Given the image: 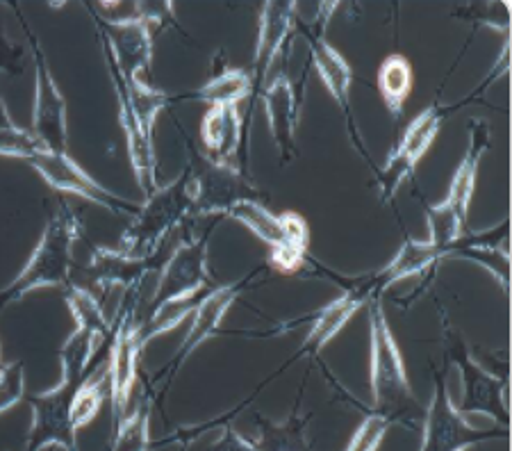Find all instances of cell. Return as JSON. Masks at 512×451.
<instances>
[{
    "mask_svg": "<svg viewBox=\"0 0 512 451\" xmlns=\"http://www.w3.org/2000/svg\"><path fill=\"white\" fill-rule=\"evenodd\" d=\"M371 331V390H374L376 415L387 424H401L410 431H421L426 410L412 395L406 365L387 324L383 303L378 294L369 299Z\"/></svg>",
    "mask_w": 512,
    "mask_h": 451,
    "instance_id": "1",
    "label": "cell"
},
{
    "mask_svg": "<svg viewBox=\"0 0 512 451\" xmlns=\"http://www.w3.org/2000/svg\"><path fill=\"white\" fill-rule=\"evenodd\" d=\"M192 219V178L189 169L164 190L153 192L123 231L117 251L132 260H148L169 237Z\"/></svg>",
    "mask_w": 512,
    "mask_h": 451,
    "instance_id": "2",
    "label": "cell"
},
{
    "mask_svg": "<svg viewBox=\"0 0 512 451\" xmlns=\"http://www.w3.org/2000/svg\"><path fill=\"white\" fill-rule=\"evenodd\" d=\"M82 233L78 217L69 205H60L48 221L44 237L16 281L0 292V310L26 297L37 287H66L73 281V242Z\"/></svg>",
    "mask_w": 512,
    "mask_h": 451,
    "instance_id": "3",
    "label": "cell"
},
{
    "mask_svg": "<svg viewBox=\"0 0 512 451\" xmlns=\"http://www.w3.org/2000/svg\"><path fill=\"white\" fill-rule=\"evenodd\" d=\"M492 146L490 123L483 119L469 121V149L462 158L456 176L451 180L449 194L440 205L426 210L428 215V242L435 246H451L462 235L465 226L469 201L474 196L478 167H481L483 155Z\"/></svg>",
    "mask_w": 512,
    "mask_h": 451,
    "instance_id": "4",
    "label": "cell"
},
{
    "mask_svg": "<svg viewBox=\"0 0 512 451\" xmlns=\"http://www.w3.org/2000/svg\"><path fill=\"white\" fill-rule=\"evenodd\" d=\"M187 169L192 178V217L228 215L237 203L260 201L258 187L249 183L237 164L194 155Z\"/></svg>",
    "mask_w": 512,
    "mask_h": 451,
    "instance_id": "5",
    "label": "cell"
},
{
    "mask_svg": "<svg viewBox=\"0 0 512 451\" xmlns=\"http://www.w3.org/2000/svg\"><path fill=\"white\" fill-rule=\"evenodd\" d=\"M447 349L449 358L460 367L462 376V404L456 406L462 415L483 413L499 420L506 429H510V410L506 404L508 395V376H499L487 369L481 360L472 356L458 333L447 326Z\"/></svg>",
    "mask_w": 512,
    "mask_h": 451,
    "instance_id": "6",
    "label": "cell"
},
{
    "mask_svg": "<svg viewBox=\"0 0 512 451\" xmlns=\"http://www.w3.org/2000/svg\"><path fill=\"white\" fill-rule=\"evenodd\" d=\"M228 217L242 221L262 242H267L274 249L271 260L283 272H292L301 265L305 246H308V226L299 215L294 212L274 215L260 201H242L228 212Z\"/></svg>",
    "mask_w": 512,
    "mask_h": 451,
    "instance_id": "7",
    "label": "cell"
},
{
    "mask_svg": "<svg viewBox=\"0 0 512 451\" xmlns=\"http://www.w3.org/2000/svg\"><path fill=\"white\" fill-rule=\"evenodd\" d=\"M112 344H110V410H112V433L128 417V399L132 385L137 381V358H139V340H137V322L135 310L130 301L123 299L119 315L114 319Z\"/></svg>",
    "mask_w": 512,
    "mask_h": 451,
    "instance_id": "8",
    "label": "cell"
},
{
    "mask_svg": "<svg viewBox=\"0 0 512 451\" xmlns=\"http://www.w3.org/2000/svg\"><path fill=\"white\" fill-rule=\"evenodd\" d=\"M460 105H451V108H444V105H428V108L419 114V117L410 123L406 133L399 139V144L394 146V151L387 158V164L383 167L381 174V196L390 199L394 196L396 187H399L403 180L415 174V167L419 160L424 158L426 151L431 149L435 142L437 133H440L442 123L447 121L453 110H458Z\"/></svg>",
    "mask_w": 512,
    "mask_h": 451,
    "instance_id": "9",
    "label": "cell"
},
{
    "mask_svg": "<svg viewBox=\"0 0 512 451\" xmlns=\"http://www.w3.org/2000/svg\"><path fill=\"white\" fill-rule=\"evenodd\" d=\"M421 433H424L421 451H465L474 442L494 436H508V431H476L474 426H469L465 415L451 401L442 374L435 376L433 399L426 410Z\"/></svg>",
    "mask_w": 512,
    "mask_h": 451,
    "instance_id": "10",
    "label": "cell"
},
{
    "mask_svg": "<svg viewBox=\"0 0 512 451\" xmlns=\"http://www.w3.org/2000/svg\"><path fill=\"white\" fill-rule=\"evenodd\" d=\"M26 162L32 164V167L41 174V178H44L51 187H55V190L82 196V199L92 201L98 208L110 210L112 215H137V205L123 201L121 196L105 190L101 183H96L92 176L85 174V171L76 164V160H71L66 153H53L41 149Z\"/></svg>",
    "mask_w": 512,
    "mask_h": 451,
    "instance_id": "11",
    "label": "cell"
},
{
    "mask_svg": "<svg viewBox=\"0 0 512 451\" xmlns=\"http://www.w3.org/2000/svg\"><path fill=\"white\" fill-rule=\"evenodd\" d=\"M80 385L62 381L55 390L32 397V429L26 451H39L46 445H60L66 451H78L76 426L71 420V404Z\"/></svg>",
    "mask_w": 512,
    "mask_h": 451,
    "instance_id": "12",
    "label": "cell"
},
{
    "mask_svg": "<svg viewBox=\"0 0 512 451\" xmlns=\"http://www.w3.org/2000/svg\"><path fill=\"white\" fill-rule=\"evenodd\" d=\"M35 53V114H32V135L44 151L66 153V103L57 89V82L48 67L37 41H32Z\"/></svg>",
    "mask_w": 512,
    "mask_h": 451,
    "instance_id": "13",
    "label": "cell"
},
{
    "mask_svg": "<svg viewBox=\"0 0 512 451\" xmlns=\"http://www.w3.org/2000/svg\"><path fill=\"white\" fill-rule=\"evenodd\" d=\"M296 30V3L289 0H269L262 5L260 14V35L253 57V98L264 85V80L271 76V69L278 62V57L287 51L289 39Z\"/></svg>",
    "mask_w": 512,
    "mask_h": 451,
    "instance_id": "14",
    "label": "cell"
},
{
    "mask_svg": "<svg viewBox=\"0 0 512 451\" xmlns=\"http://www.w3.org/2000/svg\"><path fill=\"white\" fill-rule=\"evenodd\" d=\"M205 246H208V237H203V240L201 237H189L187 242L171 251V256L164 262L160 272L153 306H158L164 299L212 287L208 269H205Z\"/></svg>",
    "mask_w": 512,
    "mask_h": 451,
    "instance_id": "15",
    "label": "cell"
},
{
    "mask_svg": "<svg viewBox=\"0 0 512 451\" xmlns=\"http://www.w3.org/2000/svg\"><path fill=\"white\" fill-rule=\"evenodd\" d=\"M101 37L105 57H110L126 82L139 80V73H148L151 69L153 30L142 21L123 23V26L101 23Z\"/></svg>",
    "mask_w": 512,
    "mask_h": 451,
    "instance_id": "16",
    "label": "cell"
},
{
    "mask_svg": "<svg viewBox=\"0 0 512 451\" xmlns=\"http://www.w3.org/2000/svg\"><path fill=\"white\" fill-rule=\"evenodd\" d=\"M255 98H262L267 105V114L271 121V133H274L283 164L296 155V117H299V96L294 92L292 78L287 76L285 69H280L274 78L264 82L262 89Z\"/></svg>",
    "mask_w": 512,
    "mask_h": 451,
    "instance_id": "17",
    "label": "cell"
},
{
    "mask_svg": "<svg viewBox=\"0 0 512 451\" xmlns=\"http://www.w3.org/2000/svg\"><path fill=\"white\" fill-rule=\"evenodd\" d=\"M107 67H110L112 80H114V92H117V98H119V117H121L123 133H126V146H128L132 169H135L139 187H142V192L148 199L153 192H158V178H155V155H153V144H151L153 133H148V130L135 117V112L130 110L126 92H123V78L117 71V67L110 62V57H107Z\"/></svg>",
    "mask_w": 512,
    "mask_h": 451,
    "instance_id": "18",
    "label": "cell"
},
{
    "mask_svg": "<svg viewBox=\"0 0 512 451\" xmlns=\"http://www.w3.org/2000/svg\"><path fill=\"white\" fill-rule=\"evenodd\" d=\"M324 26H326V19H321L319 23H315V26H312V23L310 26H303V23H299V14H296V28L303 32L305 41H308L312 64H315V69L319 71L321 80H324L328 92L333 94L337 105H340L346 114H351L349 89H351L353 73L344 57L324 39Z\"/></svg>",
    "mask_w": 512,
    "mask_h": 451,
    "instance_id": "19",
    "label": "cell"
},
{
    "mask_svg": "<svg viewBox=\"0 0 512 451\" xmlns=\"http://www.w3.org/2000/svg\"><path fill=\"white\" fill-rule=\"evenodd\" d=\"M201 139L214 162L235 164V158L246 142L242 114L237 105H214L208 110L201 126Z\"/></svg>",
    "mask_w": 512,
    "mask_h": 451,
    "instance_id": "20",
    "label": "cell"
},
{
    "mask_svg": "<svg viewBox=\"0 0 512 451\" xmlns=\"http://www.w3.org/2000/svg\"><path fill=\"white\" fill-rule=\"evenodd\" d=\"M449 256H451V246H435L428 240L426 242L408 240L401 246L390 265L383 267L381 272L365 278V283L371 290V294H378V297H381L385 287H390L396 281H403V278L408 276L426 272V269L433 267L435 262H440Z\"/></svg>",
    "mask_w": 512,
    "mask_h": 451,
    "instance_id": "21",
    "label": "cell"
},
{
    "mask_svg": "<svg viewBox=\"0 0 512 451\" xmlns=\"http://www.w3.org/2000/svg\"><path fill=\"white\" fill-rule=\"evenodd\" d=\"M244 285L246 281L224 285V287H212V290L205 294V299L198 303V308L194 310L192 328H189L187 338L183 340V344H180L178 354L173 356V367H178L189 354H192L198 344L217 333L221 319H224V315L228 313V308L233 306V301L242 294Z\"/></svg>",
    "mask_w": 512,
    "mask_h": 451,
    "instance_id": "22",
    "label": "cell"
},
{
    "mask_svg": "<svg viewBox=\"0 0 512 451\" xmlns=\"http://www.w3.org/2000/svg\"><path fill=\"white\" fill-rule=\"evenodd\" d=\"M371 297H374V294H371L367 283H360L351 287V290H346L340 299H335L330 306L321 310L315 324L310 328L308 340L303 344V354H319V351L326 347V342L333 340L335 335L342 331L344 324L349 322L365 303H369Z\"/></svg>",
    "mask_w": 512,
    "mask_h": 451,
    "instance_id": "23",
    "label": "cell"
},
{
    "mask_svg": "<svg viewBox=\"0 0 512 451\" xmlns=\"http://www.w3.org/2000/svg\"><path fill=\"white\" fill-rule=\"evenodd\" d=\"M146 272V260H132L126 258L117 249H96V253L89 260L85 272H82V281H71L78 285H85L89 290H105V287L123 285L126 290L135 287Z\"/></svg>",
    "mask_w": 512,
    "mask_h": 451,
    "instance_id": "24",
    "label": "cell"
},
{
    "mask_svg": "<svg viewBox=\"0 0 512 451\" xmlns=\"http://www.w3.org/2000/svg\"><path fill=\"white\" fill-rule=\"evenodd\" d=\"M210 290L212 287H208V290L187 292V294H180V297L164 299L158 303V306H153L151 313H148V317L144 319V324L137 328L139 347L144 349L153 338H158V335L171 331V328H176L180 322H183V319H187L194 313V310L198 308V303L205 299V294H208Z\"/></svg>",
    "mask_w": 512,
    "mask_h": 451,
    "instance_id": "25",
    "label": "cell"
},
{
    "mask_svg": "<svg viewBox=\"0 0 512 451\" xmlns=\"http://www.w3.org/2000/svg\"><path fill=\"white\" fill-rule=\"evenodd\" d=\"M412 67L403 55H390L378 69V92H381L387 110L392 112L394 119L403 114L408 96L412 92Z\"/></svg>",
    "mask_w": 512,
    "mask_h": 451,
    "instance_id": "26",
    "label": "cell"
},
{
    "mask_svg": "<svg viewBox=\"0 0 512 451\" xmlns=\"http://www.w3.org/2000/svg\"><path fill=\"white\" fill-rule=\"evenodd\" d=\"M251 94H253V80L249 71L224 69L219 71L210 82H205L198 92L189 94L187 98L208 103L210 108H214V105H237L239 101H244V98Z\"/></svg>",
    "mask_w": 512,
    "mask_h": 451,
    "instance_id": "27",
    "label": "cell"
},
{
    "mask_svg": "<svg viewBox=\"0 0 512 451\" xmlns=\"http://www.w3.org/2000/svg\"><path fill=\"white\" fill-rule=\"evenodd\" d=\"M310 417L292 415L283 424H271L258 420L260 424V451H310V438L305 433Z\"/></svg>",
    "mask_w": 512,
    "mask_h": 451,
    "instance_id": "28",
    "label": "cell"
},
{
    "mask_svg": "<svg viewBox=\"0 0 512 451\" xmlns=\"http://www.w3.org/2000/svg\"><path fill=\"white\" fill-rule=\"evenodd\" d=\"M148 417H151V401L142 399L112 433L107 451H148Z\"/></svg>",
    "mask_w": 512,
    "mask_h": 451,
    "instance_id": "29",
    "label": "cell"
},
{
    "mask_svg": "<svg viewBox=\"0 0 512 451\" xmlns=\"http://www.w3.org/2000/svg\"><path fill=\"white\" fill-rule=\"evenodd\" d=\"M123 92H126L130 110L135 112L139 123H142L148 133H153L155 119H158V114L171 103L169 96L164 92H158V89H153L151 85H146L144 80H123Z\"/></svg>",
    "mask_w": 512,
    "mask_h": 451,
    "instance_id": "30",
    "label": "cell"
},
{
    "mask_svg": "<svg viewBox=\"0 0 512 451\" xmlns=\"http://www.w3.org/2000/svg\"><path fill=\"white\" fill-rule=\"evenodd\" d=\"M26 392V374H23V363L5 365L0 369V413H5L7 408L19 404Z\"/></svg>",
    "mask_w": 512,
    "mask_h": 451,
    "instance_id": "31",
    "label": "cell"
},
{
    "mask_svg": "<svg viewBox=\"0 0 512 451\" xmlns=\"http://www.w3.org/2000/svg\"><path fill=\"white\" fill-rule=\"evenodd\" d=\"M41 151V144L32 133H26L19 126L0 130V155H12V158L28 160Z\"/></svg>",
    "mask_w": 512,
    "mask_h": 451,
    "instance_id": "32",
    "label": "cell"
},
{
    "mask_svg": "<svg viewBox=\"0 0 512 451\" xmlns=\"http://www.w3.org/2000/svg\"><path fill=\"white\" fill-rule=\"evenodd\" d=\"M390 429V424L387 420H383L381 415L371 413L365 417V422L360 424V429L355 431V436L351 438L349 447L344 451H376L378 445H381V440L385 436V431Z\"/></svg>",
    "mask_w": 512,
    "mask_h": 451,
    "instance_id": "33",
    "label": "cell"
},
{
    "mask_svg": "<svg viewBox=\"0 0 512 451\" xmlns=\"http://www.w3.org/2000/svg\"><path fill=\"white\" fill-rule=\"evenodd\" d=\"M210 451H260L258 445H253L246 438L239 436L233 429H226L224 436L219 438L217 445H214Z\"/></svg>",
    "mask_w": 512,
    "mask_h": 451,
    "instance_id": "34",
    "label": "cell"
},
{
    "mask_svg": "<svg viewBox=\"0 0 512 451\" xmlns=\"http://www.w3.org/2000/svg\"><path fill=\"white\" fill-rule=\"evenodd\" d=\"M3 128H14V121L10 117V112H7V108H5V101L0 98V130Z\"/></svg>",
    "mask_w": 512,
    "mask_h": 451,
    "instance_id": "35",
    "label": "cell"
},
{
    "mask_svg": "<svg viewBox=\"0 0 512 451\" xmlns=\"http://www.w3.org/2000/svg\"><path fill=\"white\" fill-rule=\"evenodd\" d=\"M5 367V363H3V356H0V369H3Z\"/></svg>",
    "mask_w": 512,
    "mask_h": 451,
    "instance_id": "36",
    "label": "cell"
}]
</instances>
